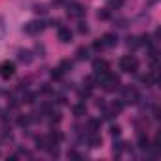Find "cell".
Instances as JSON below:
<instances>
[{
	"label": "cell",
	"mask_w": 161,
	"mask_h": 161,
	"mask_svg": "<svg viewBox=\"0 0 161 161\" xmlns=\"http://www.w3.org/2000/svg\"><path fill=\"white\" fill-rule=\"evenodd\" d=\"M120 68H121L123 72H135V70L138 68V61H136L133 55H127V57H123V59L120 61Z\"/></svg>",
	"instance_id": "cell-1"
},
{
	"label": "cell",
	"mask_w": 161,
	"mask_h": 161,
	"mask_svg": "<svg viewBox=\"0 0 161 161\" xmlns=\"http://www.w3.org/2000/svg\"><path fill=\"white\" fill-rule=\"evenodd\" d=\"M15 74V64L10 63V61H4L0 63V76H2L4 80H10Z\"/></svg>",
	"instance_id": "cell-2"
},
{
	"label": "cell",
	"mask_w": 161,
	"mask_h": 161,
	"mask_svg": "<svg viewBox=\"0 0 161 161\" xmlns=\"http://www.w3.org/2000/svg\"><path fill=\"white\" fill-rule=\"evenodd\" d=\"M123 101L125 102H131V104L138 102V91L135 87H125L123 89Z\"/></svg>",
	"instance_id": "cell-3"
},
{
	"label": "cell",
	"mask_w": 161,
	"mask_h": 161,
	"mask_svg": "<svg viewBox=\"0 0 161 161\" xmlns=\"http://www.w3.org/2000/svg\"><path fill=\"white\" fill-rule=\"evenodd\" d=\"M93 70H95V76H102V74L108 72V63L97 59V61L93 63Z\"/></svg>",
	"instance_id": "cell-4"
},
{
	"label": "cell",
	"mask_w": 161,
	"mask_h": 161,
	"mask_svg": "<svg viewBox=\"0 0 161 161\" xmlns=\"http://www.w3.org/2000/svg\"><path fill=\"white\" fill-rule=\"evenodd\" d=\"M40 30H44V23L42 21H30V23L25 25V32H29V34H36Z\"/></svg>",
	"instance_id": "cell-5"
},
{
	"label": "cell",
	"mask_w": 161,
	"mask_h": 161,
	"mask_svg": "<svg viewBox=\"0 0 161 161\" xmlns=\"http://www.w3.org/2000/svg\"><path fill=\"white\" fill-rule=\"evenodd\" d=\"M102 44H104L106 48H114V46L117 44V36L114 34V32H106V34L102 36Z\"/></svg>",
	"instance_id": "cell-6"
},
{
	"label": "cell",
	"mask_w": 161,
	"mask_h": 161,
	"mask_svg": "<svg viewBox=\"0 0 161 161\" xmlns=\"http://www.w3.org/2000/svg\"><path fill=\"white\" fill-rule=\"evenodd\" d=\"M59 40L64 42V44H68V42L72 40V30L67 29V27H59Z\"/></svg>",
	"instance_id": "cell-7"
},
{
	"label": "cell",
	"mask_w": 161,
	"mask_h": 161,
	"mask_svg": "<svg viewBox=\"0 0 161 161\" xmlns=\"http://www.w3.org/2000/svg\"><path fill=\"white\" fill-rule=\"evenodd\" d=\"M68 13L74 15V17H82V15L85 13V10H83V6H80V4H74V6L68 8Z\"/></svg>",
	"instance_id": "cell-8"
},
{
	"label": "cell",
	"mask_w": 161,
	"mask_h": 161,
	"mask_svg": "<svg viewBox=\"0 0 161 161\" xmlns=\"http://www.w3.org/2000/svg\"><path fill=\"white\" fill-rule=\"evenodd\" d=\"M17 57H19L21 63H30V61H32V53H30L29 49H21Z\"/></svg>",
	"instance_id": "cell-9"
},
{
	"label": "cell",
	"mask_w": 161,
	"mask_h": 161,
	"mask_svg": "<svg viewBox=\"0 0 161 161\" xmlns=\"http://www.w3.org/2000/svg\"><path fill=\"white\" fill-rule=\"evenodd\" d=\"M87 144H89L91 148H97V146L101 144V136H99V135H95V133H91V135L87 136Z\"/></svg>",
	"instance_id": "cell-10"
},
{
	"label": "cell",
	"mask_w": 161,
	"mask_h": 161,
	"mask_svg": "<svg viewBox=\"0 0 161 161\" xmlns=\"http://www.w3.org/2000/svg\"><path fill=\"white\" fill-rule=\"evenodd\" d=\"M138 148L140 150H148L150 148V140L146 135H138Z\"/></svg>",
	"instance_id": "cell-11"
},
{
	"label": "cell",
	"mask_w": 161,
	"mask_h": 161,
	"mask_svg": "<svg viewBox=\"0 0 161 161\" xmlns=\"http://www.w3.org/2000/svg\"><path fill=\"white\" fill-rule=\"evenodd\" d=\"M142 83H146V85H154V83H155V76H154V72H148L146 76H142Z\"/></svg>",
	"instance_id": "cell-12"
},
{
	"label": "cell",
	"mask_w": 161,
	"mask_h": 161,
	"mask_svg": "<svg viewBox=\"0 0 161 161\" xmlns=\"http://www.w3.org/2000/svg\"><path fill=\"white\" fill-rule=\"evenodd\" d=\"M30 121H32V117H29V116H21V117H17V123H19L21 127L30 125Z\"/></svg>",
	"instance_id": "cell-13"
},
{
	"label": "cell",
	"mask_w": 161,
	"mask_h": 161,
	"mask_svg": "<svg viewBox=\"0 0 161 161\" xmlns=\"http://www.w3.org/2000/svg\"><path fill=\"white\" fill-rule=\"evenodd\" d=\"M76 55H78L80 61H83V59H87V57H89V49H87V48H80Z\"/></svg>",
	"instance_id": "cell-14"
},
{
	"label": "cell",
	"mask_w": 161,
	"mask_h": 161,
	"mask_svg": "<svg viewBox=\"0 0 161 161\" xmlns=\"http://www.w3.org/2000/svg\"><path fill=\"white\" fill-rule=\"evenodd\" d=\"M63 72H67V70H70L72 68V61H68V59H64L63 63H61V67H59Z\"/></svg>",
	"instance_id": "cell-15"
},
{
	"label": "cell",
	"mask_w": 161,
	"mask_h": 161,
	"mask_svg": "<svg viewBox=\"0 0 161 161\" xmlns=\"http://www.w3.org/2000/svg\"><path fill=\"white\" fill-rule=\"evenodd\" d=\"M74 114H76L78 117L83 116V114H85V106H83V104H76V106H74Z\"/></svg>",
	"instance_id": "cell-16"
},
{
	"label": "cell",
	"mask_w": 161,
	"mask_h": 161,
	"mask_svg": "<svg viewBox=\"0 0 161 161\" xmlns=\"http://www.w3.org/2000/svg\"><path fill=\"white\" fill-rule=\"evenodd\" d=\"M34 12H36L38 15H44V13H48V6L40 4V6H36V8H34Z\"/></svg>",
	"instance_id": "cell-17"
},
{
	"label": "cell",
	"mask_w": 161,
	"mask_h": 161,
	"mask_svg": "<svg viewBox=\"0 0 161 161\" xmlns=\"http://www.w3.org/2000/svg\"><path fill=\"white\" fill-rule=\"evenodd\" d=\"M51 78H53V80H61V78H63V70H61V68L51 70Z\"/></svg>",
	"instance_id": "cell-18"
},
{
	"label": "cell",
	"mask_w": 161,
	"mask_h": 161,
	"mask_svg": "<svg viewBox=\"0 0 161 161\" xmlns=\"http://www.w3.org/2000/svg\"><path fill=\"white\" fill-rule=\"evenodd\" d=\"M34 99H36L34 93H27V95L23 97V102H29V104H30V102H34Z\"/></svg>",
	"instance_id": "cell-19"
},
{
	"label": "cell",
	"mask_w": 161,
	"mask_h": 161,
	"mask_svg": "<svg viewBox=\"0 0 161 161\" xmlns=\"http://www.w3.org/2000/svg\"><path fill=\"white\" fill-rule=\"evenodd\" d=\"M99 19H102V21L110 19V12H108V10H102V12H99Z\"/></svg>",
	"instance_id": "cell-20"
},
{
	"label": "cell",
	"mask_w": 161,
	"mask_h": 161,
	"mask_svg": "<svg viewBox=\"0 0 161 161\" xmlns=\"http://www.w3.org/2000/svg\"><path fill=\"white\" fill-rule=\"evenodd\" d=\"M85 85H87L89 89L95 87V76H89V78H85Z\"/></svg>",
	"instance_id": "cell-21"
},
{
	"label": "cell",
	"mask_w": 161,
	"mask_h": 161,
	"mask_svg": "<svg viewBox=\"0 0 161 161\" xmlns=\"http://www.w3.org/2000/svg\"><path fill=\"white\" fill-rule=\"evenodd\" d=\"M99 125H101L99 120H91V121H89V131H95V129H99Z\"/></svg>",
	"instance_id": "cell-22"
},
{
	"label": "cell",
	"mask_w": 161,
	"mask_h": 161,
	"mask_svg": "<svg viewBox=\"0 0 161 161\" xmlns=\"http://www.w3.org/2000/svg\"><path fill=\"white\" fill-rule=\"evenodd\" d=\"M102 48H104V44H102V40H97L95 44H93V49H95V51H101Z\"/></svg>",
	"instance_id": "cell-23"
},
{
	"label": "cell",
	"mask_w": 161,
	"mask_h": 161,
	"mask_svg": "<svg viewBox=\"0 0 161 161\" xmlns=\"http://www.w3.org/2000/svg\"><path fill=\"white\" fill-rule=\"evenodd\" d=\"M110 135H112V136H120V127L112 125V127H110Z\"/></svg>",
	"instance_id": "cell-24"
},
{
	"label": "cell",
	"mask_w": 161,
	"mask_h": 161,
	"mask_svg": "<svg viewBox=\"0 0 161 161\" xmlns=\"http://www.w3.org/2000/svg\"><path fill=\"white\" fill-rule=\"evenodd\" d=\"M89 95H91V89H89V87H87V89H82V91H80V99H87Z\"/></svg>",
	"instance_id": "cell-25"
},
{
	"label": "cell",
	"mask_w": 161,
	"mask_h": 161,
	"mask_svg": "<svg viewBox=\"0 0 161 161\" xmlns=\"http://www.w3.org/2000/svg\"><path fill=\"white\" fill-rule=\"evenodd\" d=\"M121 0H110V8H121Z\"/></svg>",
	"instance_id": "cell-26"
},
{
	"label": "cell",
	"mask_w": 161,
	"mask_h": 161,
	"mask_svg": "<svg viewBox=\"0 0 161 161\" xmlns=\"http://www.w3.org/2000/svg\"><path fill=\"white\" fill-rule=\"evenodd\" d=\"M112 110H114V112H121V110H123V104H121V102H116V104L112 106Z\"/></svg>",
	"instance_id": "cell-27"
},
{
	"label": "cell",
	"mask_w": 161,
	"mask_h": 161,
	"mask_svg": "<svg viewBox=\"0 0 161 161\" xmlns=\"http://www.w3.org/2000/svg\"><path fill=\"white\" fill-rule=\"evenodd\" d=\"M78 30L82 32V34H83V32H87V25H85V23H80V27H78Z\"/></svg>",
	"instance_id": "cell-28"
},
{
	"label": "cell",
	"mask_w": 161,
	"mask_h": 161,
	"mask_svg": "<svg viewBox=\"0 0 161 161\" xmlns=\"http://www.w3.org/2000/svg\"><path fill=\"white\" fill-rule=\"evenodd\" d=\"M51 27H57V29H59V27H61V21H59V19H53V21H51Z\"/></svg>",
	"instance_id": "cell-29"
},
{
	"label": "cell",
	"mask_w": 161,
	"mask_h": 161,
	"mask_svg": "<svg viewBox=\"0 0 161 161\" xmlns=\"http://www.w3.org/2000/svg\"><path fill=\"white\" fill-rule=\"evenodd\" d=\"M48 150H49L51 155H59V150H57V148H48Z\"/></svg>",
	"instance_id": "cell-30"
},
{
	"label": "cell",
	"mask_w": 161,
	"mask_h": 161,
	"mask_svg": "<svg viewBox=\"0 0 161 161\" xmlns=\"http://www.w3.org/2000/svg\"><path fill=\"white\" fill-rule=\"evenodd\" d=\"M68 157H72V159H80V155H78L76 152H68Z\"/></svg>",
	"instance_id": "cell-31"
},
{
	"label": "cell",
	"mask_w": 161,
	"mask_h": 161,
	"mask_svg": "<svg viewBox=\"0 0 161 161\" xmlns=\"http://www.w3.org/2000/svg\"><path fill=\"white\" fill-rule=\"evenodd\" d=\"M53 2H57V4H59V2H63V0H53Z\"/></svg>",
	"instance_id": "cell-32"
}]
</instances>
